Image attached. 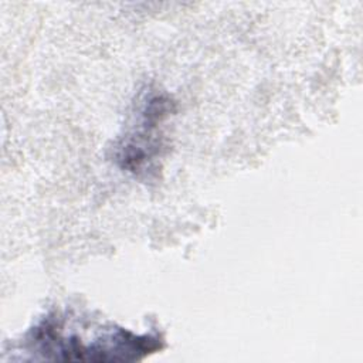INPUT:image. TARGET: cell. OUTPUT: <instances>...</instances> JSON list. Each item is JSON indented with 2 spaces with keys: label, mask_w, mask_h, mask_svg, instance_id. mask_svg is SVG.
Returning a JSON list of instances; mask_svg holds the SVG:
<instances>
[{
  "label": "cell",
  "mask_w": 363,
  "mask_h": 363,
  "mask_svg": "<svg viewBox=\"0 0 363 363\" xmlns=\"http://www.w3.org/2000/svg\"><path fill=\"white\" fill-rule=\"evenodd\" d=\"M167 112L169 101L163 96L155 95L145 102L138 118V126L118 146L116 157L123 169L135 174L152 170L162 147L156 126Z\"/></svg>",
  "instance_id": "cell-2"
},
{
  "label": "cell",
  "mask_w": 363,
  "mask_h": 363,
  "mask_svg": "<svg viewBox=\"0 0 363 363\" xmlns=\"http://www.w3.org/2000/svg\"><path fill=\"white\" fill-rule=\"evenodd\" d=\"M27 349L45 360L135 362L160 350L162 339L54 313L31 330Z\"/></svg>",
  "instance_id": "cell-1"
}]
</instances>
